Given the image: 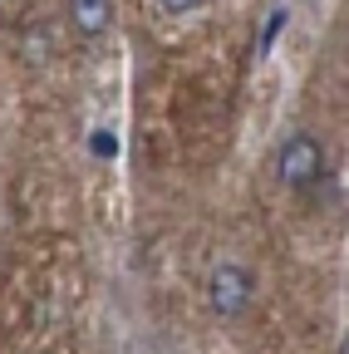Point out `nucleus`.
Here are the masks:
<instances>
[{
    "mask_svg": "<svg viewBox=\"0 0 349 354\" xmlns=\"http://www.w3.org/2000/svg\"><path fill=\"white\" fill-rule=\"evenodd\" d=\"M256 271L241 261H222V266H211V276H207V305H211V315L216 320H241L251 315V305H256Z\"/></svg>",
    "mask_w": 349,
    "mask_h": 354,
    "instance_id": "obj_2",
    "label": "nucleus"
},
{
    "mask_svg": "<svg viewBox=\"0 0 349 354\" xmlns=\"http://www.w3.org/2000/svg\"><path fill=\"white\" fill-rule=\"evenodd\" d=\"M158 6L167 10V15H192V10H202L207 0H158Z\"/></svg>",
    "mask_w": 349,
    "mask_h": 354,
    "instance_id": "obj_4",
    "label": "nucleus"
},
{
    "mask_svg": "<svg viewBox=\"0 0 349 354\" xmlns=\"http://www.w3.org/2000/svg\"><path fill=\"white\" fill-rule=\"evenodd\" d=\"M276 177L290 192H315L325 183V143L310 128H290L276 143Z\"/></svg>",
    "mask_w": 349,
    "mask_h": 354,
    "instance_id": "obj_1",
    "label": "nucleus"
},
{
    "mask_svg": "<svg viewBox=\"0 0 349 354\" xmlns=\"http://www.w3.org/2000/svg\"><path fill=\"white\" fill-rule=\"evenodd\" d=\"M64 10H69V30L84 44H94L113 30V0H64Z\"/></svg>",
    "mask_w": 349,
    "mask_h": 354,
    "instance_id": "obj_3",
    "label": "nucleus"
}]
</instances>
